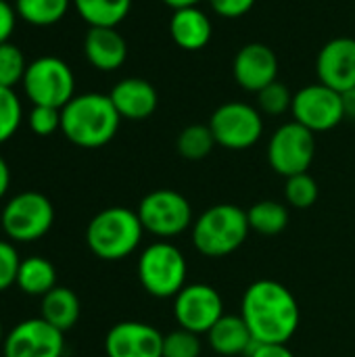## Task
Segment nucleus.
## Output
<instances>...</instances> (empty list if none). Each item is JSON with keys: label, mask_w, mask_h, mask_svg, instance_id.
Listing matches in <instances>:
<instances>
[{"label": "nucleus", "mask_w": 355, "mask_h": 357, "mask_svg": "<svg viewBox=\"0 0 355 357\" xmlns=\"http://www.w3.org/2000/svg\"><path fill=\"white\" fill-rule=\"evenodd\" d=\"M107 357H163V335L146 322H119L105 337Z\"/></svg>", "instance_id": "16"}, {"label": "nucleus", "mask_w": 355, "mask_h": 357, "mask_svg": "<svg viewBox=\"0 0 355 357\" xmlns=\"http://www.w3.org/2000/svg\"><path fill=\"white\" fill-rule=\"evenodd\" d=\"M291 105H293V92L289 90L287 84L278 79L257 92V109L264 115L270 117L285 115L287 111H291Z\"/></svg>", "instance_id": "28"}, {"label": "nucleus", "mask_w": 355, "mask_h": 357, "mask_svg": "<svg viewBox=\"0 0 355 357\" xmlns=\"http://www.w3.org/2000/svg\"><path fill=\"white\" fill-rule=\"evenodd\" d=\"M4 343V331H2V322H0V345Z\"/></svg>", "instance_id": "40"}, {"label": "nucleus", "mask_w": 355, "mask_h": 357, "mask_svg": "<svg viewBox=\"0 0 355 357\" xmlns=\"http://www.w3.org/2000/svg\"><path fill=\"white\" fill-rule=\"evenodd\" d=\"M142 234L144 228L136 211L128 207H109L90 220L86 245L103 261H121L138 249Z\"/></svg>", "instance_id": "3"}, {"label": "nucleus", "mask_w": 355, "mask_h": 357, "mask_svg": "<svg viewBox=\"0 0 355 357\" xmlns=\"http://www.w3.org/2000/svg\"><path fill=\"white\" fill-rule=\"evenodd\" d=\"M23 109L13 88L0 86V144L10 140L21 126Z\"/></svg>", "instance_id": "30"}, {"label": "nucleus", "mask_w": 355, "mask_h": 357, "mask_svg": "<svg viewBox=\"0 0 355 357\" xmlns=\"http://www.w3.org/2000/svg\"><path fill=\"white\" fill-rule=\"evenodd\" d=\"M247 357H295L293 351L287 345H268V343H259L255 341L249 349Z\"/></svg>", "instance_id": "36"}, {"label": "nucleus", "mask_w": 355, "mask_h": 357, "mask_svg": "<svg viewBox=\"0 0 355 357\" xmlns=\"http://www.w3.org/2000/svg\"><path fill=\"white\" fill-rule=\"evenodd\" d=\"M15 23H17V10L15 4L0 0V44L8 42L13 31H15Z\"/></svg>", "instance_id": "35"}, {"label": "nucleus", "mask_w": 355, "mask_h": 357, "mask_svg": "<svg viewBox=\"0 0 355 357\" xmlns=\"http://www.w3.org/2000/svg\"><path fill=\"white\" fill-rule=\"evenodd\" d=\"M188 266L182 251L169 243H153L138 257V280L157 299L176 297L186 287Z\"/></svg>", "instance_id": "5"}, {"label": "nucleus", "mask_w": 355, "mask_h": 357, "mask_svg": "<svg viewBox=\"0 0 355 357\" xmlns=\"http://www.w3.org/2000/svg\"><path fill=\"white\" fill-rule=\"evenodd\" d=\"M285 199L295 209H310L318 201V184H316V180L308 172L287 178Z\"/></svg>", "instance_id": "29"}, {"label": "nucleus", "mask_w": 355, "mask_h": 357, "mask_svg": "<svg viewBox=\"0 0 355 357\" xmlns=\"http://www.w3.org/2000/svg\"><path fill=\"white\" fill-rule=\"evenodd\" d=\"M63 333L42 318L19 322L2 343L4 357H63Z\"/></svg>", "instance_id": "13"}, {"label": "nucleus", "mask_w": 355, "mask_h": 357, "mask_svg": "<svg viewBox=\"0 0 355 357\" xmlns=\"http://www.w3.org/2000/svg\"><path fill=\"white\" fill-rule=\"evenodd\" d=\"M207 341L218 356L224 357H247L251 345L255 343L243 316H226V314L211 326V331L207 333Z\"/></svg>", "instance_id": "20"}, {"label": "nucleus", "mask_w": 355, "mask_h": 357, "mask_svg": "<svg viewBox=\"0 0 355 357\" xmlns=\"http://www.w3.org/2000/svg\"><path fill=\"white\" fill-rule=\"evenodd\" d=\"M8 186H10V169L6 161L0 157V199H4V195L8 192Z\"/></svg>", "instance_id": "37"}, {"label": "nucleus", "mask_w": 355, "mask_h": 357, "mask_svg": "<svg viewBox=\"0 0 355 357\" xmlns=\"http://www.w3.org/2000/svg\"><path fill=\"white\" fill-rule=\"evenodd\" d=\"M207 126L211 128L216 142L228 151L251 149L264 134V117L259 109L239 100L220 105Z\"/></svg>", "instance_id": "9"}, {"label": "nucleus", "mask_w": 355, "mask_h": 357, "mask_svg": "<svg viewBox=\"0 0 355 357\" xmlns=\"http://www.w3.org/2000/svg\"><path fill=\"white\" fill-rule=\"evenodd\" d=\"M249 232L247 211L222 203L209 207L192 222V245L201 255L218 259L241 249Z\"/></svg>", "instance_id": "4"}, {"label": "nucleus", "mask_w": 355, "mask_h": 357, "mask_svg": "<svg viewBox=\"0 0 355 357\" xmlns=\"http://www.w3.org/2000/svg\"><path fill=\"white\" fill-rule=\"evenodd\" d=\"M27 61L25 54L21 52L19 46L4 42L0 44V86L2 88H15L17 84L23 82L25 71H27Z\"/></svg>", "instance_id": "27"}, {"label": "nucleus", "mask_w": 355, "mask_h": 357, "mask_svg": "<svg viewBox=\"0 0 355 357\" xmlns=\"http://www.w3.org/2000/svg\"><path fill=\"white\" fill-rule=\"evenodd\" d=\"M119 113L109 94H75L61 109V132L80 149H100L109 144L119 130Z\"/></svg>", "instance_id": "2"}, {"label": "nucleus", "mask_w": 355, "mask_h": 357, "mask_svg": "<svg viewBox=\"0 0 355 357\" xmlns=\"http://www.w3.org/2000/svg\"><path fill=\"white\" fill-rule=\"evenodd\" d=\"M84 54L98 71H117L128 59V44L115 27H90L84 38Z\"/></svg>", "instance_id": "18"}, {"label": "nucleus", "mask_w": 355, "mask_h": 357, "mask_svg": "<svg viewBox=\"0 0 355 357\" xmlns=\"http://www.w3.org/2000/svg\"><path fill=\"white\" fill-rule=\"evenodd\" d=\"M209 4L216 15L224 19H239L253 8L255 0H209Z\"/></svg>", "instance_id": "34"}, {"label": "nucleus", "mask_w": 355, "mask_h": 357, "mask_svg": "<svg viewBox=\"0 0 355 357\" xmlns=\"http://www.w3.org/2000/svg\"><path fill=\"white\" fill-rule=\"evenodd\" d=\"M163 4H167L169 8L178 10V8H188V6H199L201 0H161Z\"/></svg>", "instance_id": "39"}, {"label": "nucleus", "mask_w": 355, "mask_h": 357, "mask_svg": "<svg viewBox=\"0 0 355 357\" xmlns=\"http://www.w3.org/2000/svg\"><path fill=\"white\" fill-rule=\"evenodd\" d=\"M109 98L113 107L117 109L121 119L130 121H142L149 119L159 105L157 90L153 88L151 82L142 77H126L113 86L109 92Z\"/></svg>", "instance_id": "17"}, {"label": "nucleus", "mask_w": 355, "mask_h": 357, "mask_svg": "<svg viewBox=\"0 0 355 357\" xmlns=\"http://www.w3.org/2000/svg\"><path fill=\"white\" fill-rule=\"evenodd\" d=\"M291 113L293 121L301 123L310 132H328L345 119L343 94L322 82L303 86L293 94Z\"/></svg>", "instance_id": "11"}, {"label": "nucleus", "mask_w": 355, "mask_h": 357, "mask_svg": "<svg viewBox=\"0 0 355 357\" xmlns=\"http://www.w3.org/2000/svg\"><path fill=\"white\" fill-rule=\"evenodd\" d=\"M201 339L197 333L178 328L163 337V357H199Z\"/></svg>", "instance_id": "31"}, {"label": "nucleus", "mask_w": 355, "mask_h": 357, "mask_svg": "<svg viewBox=\"0 0 355 357\" xmlns=\"http://www.w3.org/2000/svg\"><path fill=\"white\" fill-rule=\"evenodd\" d=\"M343 109H345V117L355 119V90H349L343 94Z\"/></svg>", "instance_id": "38"}, {"label": "nucleus", "mask_w": 355, "mask_h": 357, "mask_svg": "<svg viewBox=\"0 0 355 357\" xmlns=\"http://www.w3.org/2000/svg\"><path fill=\"white\" fill-rule=\"evenodd\" d=\"M232 75L243 90L257 94L278 79V56L268 44L249 42L234 54Z\"/></svg>", "instance_id": "15"}, {"label": "nucleus", "mask_w": 355, "mask_h": 357, "mask_svg": "<svg viewBox=\"0 0 355 357\" xmlns=\"http://www.w3.org/2000/svg\"><path fill=\"white\" fill-rule=\"evenodd\" d=\"M69 4L71 0H15V10L23 21L36 27H48L67 15Z\"/></svg>", "instance_id": "25"}, {"label": "nucleus", "mask_w": 355, "mask_h": 357, "mask_svg": "<svg viewBox=\"0 0 355 357\" xmlns=\"http://www.w3.org/2000/svg\"><path fill=\"white\" fill-rule=\"evenodd\" d=\"M174 316L180 328L207 335L224 316V301L209 284H186L174 297Z\"/></svg>", "instance_id": "12"}, {"label": "nucleus", "mask_w": 355, "mask_h": 357, "mask_svg": "<svg viewBox=\"0 0 355 357\" xmlns=\"http://www.w3.org/2000/svg\"><path fill=\"white\" fill-rule=\"evenodd\" d=\"M249 228L264 236L280 234L289 224V209L278 201H259L247 211Z\"/></svg>", "instance_id": "24"}, {"label": "nucleus", "mask_w": 355, "mask_h": 357, "mask_svg": "<svg viewBox=\"0 0 355 357\" xmlns=\"http://www.w3.org/2000/svg\"><path fill=\"white\" fill-rule=\"evenodd\" d=\"M29 128L38 136H50L61 130V109L33 105L29 111Z\"/></svg>", "instance_id": "32"}, {"label": "nucleus", "mask_w": 355, "mask_h": 357, "mask_svg": "<svg viewBox=\"0 0 355 357\" xmlns=\"http://www.w3.org/2000/svg\"><path fill=\"white\" fill-rule=\"evenodd\" d=\"M241 316L259 343L287 345L299 328L301 312L295 295L276 280H255L247 287Z\"/></svg>", "instance_id": "1"}, {"label": "nucleus", "mask_w": 355, "mask_h": 357, "mask_svg": "<svg viewBox=\"0 0 355 357\" xmlns=\"http://www.w3.org/2000/svg\"><path fill=\"white\" fill-rule=\"evenodd\" d=\"M316 155V134L297 121L280 126L268 144V161L272 169L285 178L305 174Z\"/></svg>", "instance_id": "10"}, {"label": "nucleus", "mask_w": 355, "mask_h": 357, "mask_svg": "<svg viewBox=\"0 0 355 357\" xmlns=\"http://www.w3.org/2000/svg\"><path fill=\"white\" fill-rule=\"evenodd\" d=\"M40 318L59 328L61 333L75 326L80 320V299L67 287H54L50 293L42 297Z\"/></svg>", "instance_id": "21"}, {"label": "nucleus", "mask_w": 355, "mask_h": 357, "mask_svg": "<svg viewBox=\"0 0 355 357\" xmlns=\"http://www.w3.org/2000/svg\"><path fill=\"white\" fill-rule=\"evenodd\" d=\"M19 266L21 259L15 245L8 241H0V293L8 291L17 282Z\"/></svg>", "instance_id": "33"}, {"label": "nucleus", "mask_w": 355, "mask_h": 357, "mask_svg": "<svg viewBox=\"0 0 355 357\" xmlns=\"http://www.w3.org/2000/svg\"><path fill=\"white\" fill-rule=\"evenodd\" d=\"M54 222V207L38 190H25L6 201L0 213V226L13 243H33L48 234Z\"/></svg>", "instance_id": "6"}, {"label": "nucleus", "mask_w": 355, "mask_h": 357, "mask_svg": "<svg viewBox=\"0 0 355 357\" xmlns=\"http://www.w3.org/2000/svg\"><path fill=\"white\" fill-rule=\"evenodd\" d=\"M23 90L33 105L63 109L75 96L71 67L59 56H40L27 65Z\"/></svg>", "instance_id": "7"}, {"label": "nucleus", "mask_w": 355, "mask_h": 357, "mask_svg": "<svg viewBox=\"0 0 355 357\" xmlns=\"http://www.w3.org/2000/svg\"><path fill=\"white\" fill-rule=\"evenodd\" d=\"M213 33V25L209 17L199 6L178 8L169 19V36L174 44L182 50L197 52L203 50Z\"/></svg>", "instance_id": "19"}, {"label": "nucleus", "mask_w": 355, "mask_h": 357, "mask_svg": "<svg viewBox=\"0 0 355 357\" xmlns=\"http://www.w3.org/2000/svg\"><path fill=\"white\" fill-rule=\"evenodd\" d=\"M216 144L218 142L211 134V128L203 126V123L186 126L176 140V149H178L180 157H184L188 161H201V159L209 157V153L213 151Z\"/></svg>", "instance_id": "26"}, {"label": "nucleus", "mask_w": 355, "mask_h": 357, "mask_svg": "<svg viewBox=\"0 0 355 357\" xmlns=\"http://www.w3.org/2000/svg\"><path fill=\"white\" fill-rule=\"evenodd\" d=\"M144 232L172 238L192 228V207L184 195L169 188L149 192L136 209Z\"/></svg>", "instance_id": "8"}, {"label": "nucleus", "mask_w": 355, "mask_h": 357, "mask_svg": "<svg viewBox=\"0 0 355 357\" xmlns=\"http://www.w3.org/2000/svg\"><path fill=\"white\" fill-rule=\"evenodd\" d=\"M90 27H117L130 13L132 0H71Z\"/></svg>", "instance_id": "23"}, {"label": "nucleus", "mask_w": 355, "mask_h": 357, "mask_svg": "<svg viewBox=\"0 0 355 357\" xmlns=\"http://www.w3.org/2000/svg\"><path fill=\"white\" fill-rule=\"evenodd\" d=\"M15 284L29 297H44L56 287V270L48 259L38 255L21 259Z\"/></svg>", "instance_id": "22"}, {"label": "nucleus", "mask_w": 355, "mask_h": 357, "mask_svg": "<svg viewBox=\"0 0 355 357\" xmlns=\"http://www.w3.org/2000/svg\"><path fill=\"white\" fill-rule=\"evenodd\" d=\"M318 82L345 94L355 90V38L339 36L328 40L316 59Z\"/></svg>", "instance_id": "14"}]
</instances>
